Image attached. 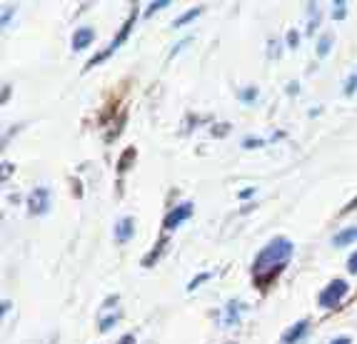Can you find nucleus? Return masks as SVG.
<instances>
[{
    "label": "nucleus",
    "mask_w": 357,
    "mask_h": 344,
    "mask_svg": "<svg viewBox=\"0 0 357 344\" xmlns=\"http://www.w3.org/2000/svg\"><path fill=\"white\" fill-rule=\"evenodd\" d=\"M292 252H295V247L287 237H273L257 252L255 262H252V279L260 290H268L275 279L280 277L282 269L290 262Z\"/></svg>",
    "instance_id": "obj_1"
},
{
    "label": "nucleus",
    "mask_w": 357,
    "mask_h": 344,
    "mask_svg": "<svg viewBox=\"0 0 357 344\" xmlns=\"http://www.w3.org/2000/svg\"><path fill=\"white\" fill-rule=\"evenodd\" d=\"M135 18H137V10H132L130 15H128V20H126V23H123V28H120V33H118V36L113 38V40H110V45H107V48L102 50L100 55H96V58L90 60L88 65H85V70H90V68H96L98 63H102V60H105V58H110V55H113L115 50H118L120 45H123V42L128 40V36H130L132 25H135Z\"/></svg>",
    "instance_id": "obj_2"
},
{
    "label": "nucleus",
    "mask_w": 357,
    "mask_h": 344,
    "mask_svg": "<svg viewBox=\"0 0 357 344\" xmlns=\"http://www.w3.org/2000/svg\"><path fill=\"white\" fill-rule=\"evenodd\" d=\"M123 317V309H120V299L118 297H107L100 307V315H98V329L100 332H110L118 320Z\"/></svg>",
    "instance_id": "obj_3"
},
{
    "label": "nucleus",
    "mask_w": 357,
    "mask_h": 344,
    "mask_svg": "<svg viewBox=\"0 0 357 344\" xmlns=\"http://www.w3.org/2000/svg\"><path fill=\"white\" fill-rule=\"evenodd\" d=\"M347 290H350V287H347L345 279H333V282L320 292L317 302H320V307H325V309H335V307H340L342 299H345Z\"/></svg>",
    "instance_id": "obj_4"
},
{
    "label": "nucleus",
    "mask_w": 357,
    "mask_h": 344,
    "mask_svg": "<svg viewBox=\"0 0 357 344\" xmlns=\"http://www.w3.org/2000/svg\"><path fill=\"white\" fill-rule=\"evenodd\" d=\"M190 217H192V202H183V205H178V208H173L170 212L165 214L162 227L170 232V230H175V227L183 225L185 220H190Z\"/></svg>",
    "instance_id": "obj_5"
},
{
    "label": "nucleus",
    "mask_w": 357,
    "mask_h": 344,
    "mask_svg": "<svg viewBox=\"0 0 357 344\" xmlns=\"http://www.w3.org/2000/svg\"><path fill=\"white\" fill-rule=\"evenodd\" d=\"M48 208H50V192L45 190V187H38V190L30 192V197H28V210H30V214L48 212Z\"/></svg>",
    "instance_id": "obj_6"
},
{
    "label": "nucleus",
    "mask_w": 357,
    "mask_h": 344,
    "mask_svg": "<svg viewBox=\"0 0 357 344\" xmlns=\"http://www.w3.org/2000/svg\"><path fill=\"white\" fill-rule=\"evenodd\" d=\"M245 309H248V304L238 302V299H232V302H227L225 315H222V322H225V325H235V322H240V317L245 315Z\"/></svg>",
    "instance_id": "obj_7"
},
{
    "label": "nucleus",
    "mask_w": 357,
    "mask_h": 344,
    "mask_svg": "<svg viewBox=\"0 0 357 344\" xmlns=\"http://www.w3.org/2000/svg\"><path fill=\"white\" fill-rule=\"evenodd\" d=\"M93 40H96V30L93 28H77L75 36H73V50H85Z\"/></svg>",
    "instance_id": "obj_8"
},
{
    "label": "nucleus",
    "mask_w": 357,
    "mask_h": 344,
    "mask_svg": "<svg viewBox=\"0 0 357 344\" xmlns=\"http://www.w3.org/2000/svg\"><path fill=\"white\" fill-rule=\"evenodd\" d=\"M132 232H135L132 217H123V220H118V225H115V240H118L120 244H126L128 240L132 237Z\"/></svg>",
    "instance_id": "obj_9"
},
{
    "label": "nucleus",
    "mask_w": 357,
    "mask_h": 344,
    "mask_svg": "<svg viewBox=\"0 0 357 344\" xmlns=\"http://www.w3.org/2000/svg\"><path fill=\"white\" fill-rule=\"evenodd\" d=\"M307 327H310V322L307 320H300L298 325H292L290 329H287L285 334H282V342L285 344H295V342H300V339L307 334Z\"/></svg>",
    "instance_id": "obj_10"
},
{
    "label": "nucleus",
    "mask_w": 357,
    "mask_h": 344,
    "mask_svg": "<svg viewBox=\"0 0 357 344\" xmlns=\"http://www.w3.org/2000/svg\"><path fill=\"white\" fill-rule=\"evenodd\" d=\"M357 240V227H345L342 232H337L333 237V244L335 247H347L350 242H355Z\"/></svg>",
    "instance_id": "obj_11"
},
{
    "label": "nucleus",
    "mask_w": 357,
    "mask_h": 344,
    "mask_svg": "<svg viewBox=\"0 0 357 344\" xmlns=\"http://www.w3.org/2000/svg\"><path fill=\"white\" fill-rule=\"evenodd\" d=\"M200 13H203V8H192V10L183 13V15H180L178 20H175V28H183L185 23H190L192 18H197V15H200Z\"/></svg>",
    "instance_id": "obj_12"
},
{
    "label": "nucleus",
    "mask_w": 357,
    "mask_h": 344,
    "mask_svg": "<svg viewBox=\"0 0 357 344\" xmlns=\"http://www.w3.org/2000/svg\"><path fill=\"white\" fill-rule=\"evenodd\" d=\"M330 45H333V36H322L320 42H317V55L325 58V55L330 53Z\"/></svg>",
    "instance_id": "obj_13"
},
{
    "label": "nucleus",
    "mask_w": 357,
    "mask_h": 344,
    "mask_svg": "<svg viewBox=\"0 0 357 344\" xmlns=\"http://www.w3.org/2000/svg\"><path fill=\"white\" fill-rule=\"evenodd\" d=\"M132 157H135V150L130 148L126 155H123V157H120V162H118V170H120V172H126V170H128V165H130V160H132Z\"/></svg>",
    "instance_id": "obj_14"
},
{
    "label": "nucleus",
    "mask_w": 357,
    "mask_h": 344,
    "mask_svg": "<svg viewBox=\"0 0 357 344\" xmlns=\"http://www.w3.org/2000/svg\"><path fill=\"white\" fill-rule=\"evenodd\" d=\"M357 90V72H352L350 77H347V83H345V95H352Z\"/></svg>",
    "instance_id": "obj_15"
},
{
    "label": "nucleus",
    "mask_w": 357,
    "mask_h": 344,
    "mask_svg": "<svg viewBox=\"0 0 357 344\" xmlns=\"http://www.w3.org/2000/svg\"><path fill=\"white\" fill-rule=\"evenodd\" d=\"M257 97V88H248V90H243V93H240V100L243 102H252Z\"/></svg>",
    "instance_id": "obj_16"
},
{
    "label": "nucleus",
    "mask_w": 357,
    "mask_h": 344,
    "mask_svg": "<svg viewBox=\"0 0 357 344\" xmlns=\"http://www.w3.org/2000/svg\"><path fill=\"white\" fill-rule=\"evenodd\" d=\"M170 6V0H160V3H150V8L145 10V15H153L155 10H162V8Z\"/></svg>",
    "instance_id": "obj_17"
},
{
    "label": "nucleus",
    "mask_w": 357,
    "mask_h": 344,
    "mask_svg": "<svg viewBox=\"0 0 357 344\" xmlns=\"http://www.w3.org/2000/svg\"><path fill=\"white\" fill-rule=\"evenodd\" d=\"M345 8H347V3H335L333 18L335 20H342V18H345Z\"/></svg>",
    "instance_id": "obj_18"
},
{
    "label": "nucleus",
    "mask_w": 357,
    "mask_h": 344,
    "mask_svg": "<svg viewBox=\"0 0 357 344\" xmlns=\"http://www.w3.org/2000/svg\"><path fill=\"white\" fill-rule=\"evenodd\" d=\"M208 279H210V272H203V274H200V277H195V279H192V282H190V285H188V290H197V285H203V282H208Z\"/></svg>",
    "instance_id": "obj_19"
},
{
    "label": "nucleus",
    "mask_w": 357,
    "mask_h": 344,
    "mask_svg": "<svg viewBox=\"0 0 357 344\" xmlns=\"http://www.w3.org/2000/svg\"><path fill=\"white\" fill-rule=\"evenodd\" d=\"M347 269H350L352 274H357V252H352L350 260H347Z\"/></svg>",
    "instance_id": "obj_20"
},
{
    "label": "nucleus",
    "mask_w": 357,
    "mask_h": 344,
    "mask_svg": "<svg viewBox=\"0 0 357 344\" xmlns=\"http://www.w3.org/2000/svg\"><path fill=\"white\" fill-rule=\"evenodd\" d=\"M287 42H290L292 48H295V45H298V42H300V36H298V33H295V30H290V33H287Z\"/></svg>",
    "instance_id": "obj_21"
},
{
    "label": "nucleus",
    "mask_w": 357,
    "mask_h": 344,
    "mask_svg": "<svg viewBox=\"0 0 357 344\" xmlns=\"http://www.w3.org/2000/svg\"><path fill=\"white\" fill-rule=\"evenodd\" d=\"M252 195H255V187H248V190L240 192V197H243V200H248V197H252Z\"/></svg>",
    "instance_id": "obj_22"
},
{
    "label": "nucleus",
    "mask_w": 357,
    "mask_h": 344,
    "mask_svg": "<svg viewBox=\"0 0 357 344\" xmlns=\"http://www.w3.org/2000/svg\"><path fill=\"white\" fill-rule=\"evenodd\" d=\"M118 344H135V337H132V334H126V337L120 339Z\"/></svg>",
    "instance_id": "obj_23"
},
{
    "label": "nucleus",
    "mask_w": 357,
    "mask_h": 344,
    "mask_svg": "<svg viewBox=\"0 0 357 344\" xmlns=\"http://www.w3.org/2000/svg\"><path fill=\"white\" fill-rule=\"evenodd\" d=\"M330 344H352V342H350L347 337H337V339H333Z\"/></svg>",
    "instance_id": "obj_24"
},
{
    "label": "nucleus",
    "mask_w": 357,
    "mask_h": 344,
    "mask_svg": "<svg viewBox=\"0 0 357 344\" xmlns=\"http://www.w3.org/2000/svg\"><path fill=\"white\" fill-rule=\"evenodd\" d=\"M8 175H10V162H6V165H3V178H8Z\"/></svg>",
    "instance_id": "obj_25"
},
{
    "label": "nucleus",
    "mask_w": 357,
    "mask_h": 344,
    "mask_svg": "<svg viewBox=\"0 0 357 344\" xmlns=\"http://www.w3.org/2000/svg\"><path fill=\"white\" fill-rule=\"evenodd\" d=\"M227 344H235V342H227Z\"/></svg>",
    "instance_id": "obj_26"
}]
</instances>
